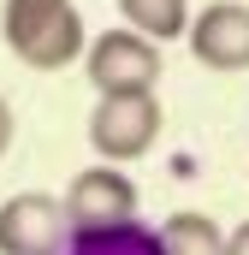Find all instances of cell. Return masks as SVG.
<instances>
[{
    "label": "cell",
    "instance_id": "cell-1",
    "mask_svg": "<svg viewBox=\"0 0 249 255\" xmlns=\"http://www.w3.org/2000/svg\"><path fill=\"white\" fill-rule=\"evenodd\" d=\"M0 36L30 71H65L89 48L77 0H6L0 6Z\"/></svg>",
    "mask_w": 249,
    "mask_h": 255
},
{
    "label": "cell",
    "instance_id": "cell-2",
    "mask_svg": "<svg viewBox=\"0 0 249 255\" xmlns=\"http://www.w3.org/2000/svg\"><path fill=\"white\" fill-rule=\"evenodd\" d=\"M160 125H166V113H160L154 89H142V95H95V107H89V148L107 166H124V160H142L160 142Z\"/></svg>",
    "mask_w": 249,
    "mask_h": 255
},
{
    "label": "cell",
    "instance_id": "cell-3",
    "mask_svg": "<svg viewBox=\"0 0 249 255\" xmlns=\"http://www.w3.org/2000/svg\"><path fill=\"white\" fill-rule=\"evenodd\" d=\"M160 71H166L160 42L136 36L130 24L101 30V36L83 48V77L95 83V95H142V89L160 83Z\"/></svg>",
    "mask_w": 249,
    "mask_h": 255
},
{
    "label": "cell",
    "instance_id": "cell-4",
    "mask_svg": "<svg viewBox=\"0 0 249 255\" xmlns=\"http://www.w3.org/2000/svg\"><path fill=\"white\" fill-rule=\"evenodd\" d=\"M71 238L60 196L48 190H18L0 202V255H60Z\"/></svg>",
    "mask_w": 249,
    "mask_h": 255
},
{
    "label": "cell",
    "instance_id": "cell-5",
    "mask_svg": "<svg viewBox=\"0 0 249 255\" xmlns=\"http://www.w3.org/2000/svg\"><path fill=\"white\" fill-rule=\"evenodd\" d=\"M60 208H65V220H71V232H107V226L136 220V184L119 166H83L65 184Z\"/></svg>",
    "mask_w": 249,
    "mask_h": 255
},
{
    "label": "cell",
    "instance_id": "cell-6",
    "mask_svg": "<svg viewBox=\"0 0 249 255\" xmlns=\"http://www.w3.org/2000/svg\"><path fill=\"white\" fill-rule=\"evenodd\" d=\"M190 54L208 71H249V0H208L190 12Z\"/></svg>",
    "mask_w": 249,
    "mask_h": 255
},
{
    "label": "cell",
    "instance_id": "cell-7",
    "mask_svg": "<svg viewBox=\"0 0 249 255\" xmlns=\"http://www.w3.org/2000/svg\"><path fill=\"white\" fill-rule=\"evenodd\" d=\"M60 255H166L154 226L142 220H124V226H107V232H71Z\"/></svg>",
    "mask_w": 249,
    "mask_h": 255
},
{
    "label": "cell",
    "instance_id": "cell-8",
    "mask_svg": "<svg viewBox=\"0 0 249 255\" xmlns=\"http://www.w3.org/2000/svg\"><path fill=\"white\" fill-rule=\"evenodd\" d=\"M119 18L148 42H178L190 36V0H119Z\"/></svg>",
    "mask_w": 249,
    "mask_h": 255
},
{
    "label": "cell",
    "instance_id": "cell-9",
    "mask_svg": "<svg viewBox=\"0 0 249 255\" xmlns=\"http://www.w3.org/2000/svg\"><path fill=\"white\" fill-rule=\"evenodd\" d=\"M166 255H226V232L208 214H172L166 226H154Z\"/></svg>",
    "mask_w": 249,
    "mask_h": 255
},
{
    "label": "cell",
    "instance_id": "cell-10",
    "mask_svg": "<svg viewBox=\"0 0 249 255\" xmlns=\"http://www.w3.org/2000/svg\"><path fill=\"white\" fill-rule=\"evenodd\" d=\"M226 255H249V220H238V226L226 232Z\"/></svg>",
    "mask_w": 249,
    "mask_h": 255
},
{
    "label": "cell",
    "instance_id": "cell-11",
    "mask_svg": "<svg viewBox=\"0 0 249 255\" xmlns=\"http://www.w3.org/2000/svg\"><path fill=\"white\" fill-rule=\"evenodd\" d=\"M12 130H18V119H12V101L0 95V154L12 148Z\"/></svg>",
    "mask_w": 249,
    "mask_h": 255
}]
</instances>
